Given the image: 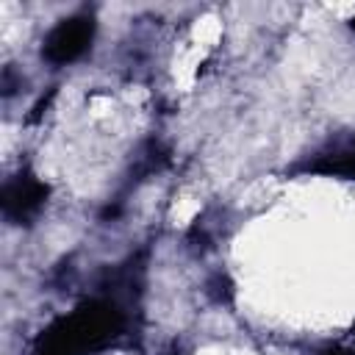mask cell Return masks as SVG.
I'll return each mask as SVG.
<instances>
[{"instance_id": "6da1fadb", "label": "cell", "mask_w": 355, "mask_h": 355, "mask_svg": "<svg viewBox=\"0 0 355 355\" xmlns=\"http://www.w3.org/2000/svg\"><path fill=\"white\" fill-rule=\"evenodd\" d=\"M125 313L116 302L94 297L53 319L33 341L31 355H94L125 333Z\"/></svg>"}, {"instance_id": "7a4b0ae2", "label": "cell", "mask_w": 355, "mask_h": 355, "mask_svg": "<svg viewBox=\"0 0 355 355\" xmlns=\"http://www.w3.org/2000/svg\"><path fill=\"white\" fill-rule=\"evenodd\" d=\"M92 39H94V17L92 14H72V17L58 19L47 31V36L42 42V55L50 64L64 67V64L78 61L92 47Z\"/></svg>"}, {"instance_id": "3957f363", "label": "cell", "mask_w": 355, "mask_h": 355, "mask_svg": "<svg viewBox=\"0 0 355 355\" xmlns=\"http://www.w3.org/2000/svg\"><path fill=\"white\" fill-rule=\"evenodd\" d=\"M47 183H42L33 172L19 169L17 175H11L3 183L0 191V205H3V216L11 225H28L31 219H36V214L44 208L47 202Z\"/></svg>"}, {"instance_id": "277c9868", "label": "cell", "mask_w": 355, "mask_h": 355, "mask_svg": "<svg viewBox=\"0 0 355 355\" xmlns=\"http://www.w3.org/2000/svg\"><path fill=\"white\" fill-rule=\"evenodd\" d=\"M294 169L297 172H316V175H333V178L355 180V136L313 153L305 164H300Z\"/></svg>"}, {"instance_id": "5b68a950", "label": "cell", "mask_w": 355, "mask_h": 355, "mask_svg": "<svg viewBox=\"0 0 355 355\" xmlns=\"http://www.w3.org/2000/svg\"><path fill=\"white\" fill-rule=\"evenodd\" d=\"M322 355H352V349H347V347H333V349H327V352H322Z\"/></svg>"}, {"instance_id": "8992f818", "label": "cell", "mask_w": 355, "mask_h": 355, "mask_svg": "<svg viewBox=\"0 0 355 355\" xmlns=\"http://www.w3.org/2000/svg\"><path fill=\"white\" fill-rule=\"evenodd\" d=\"M349 25H352V28H355V17H352V22H349Z\"/></svg>"}]
</instances>
